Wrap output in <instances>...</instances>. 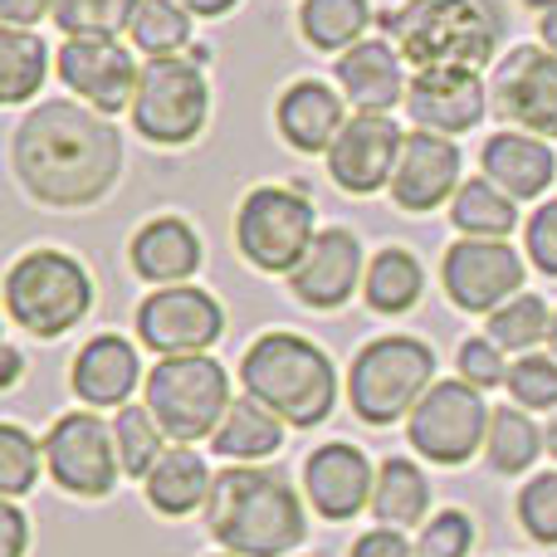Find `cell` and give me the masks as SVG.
<instances>
[{
    "instance_id": "1",
    "label": "cell",
    "mask_w": 557,
    "mask_h": 557,
    "mask_svg": "<svg viewBox=\"0 0 557 557\" xmlns=\"http://www.w3.org/2000/svg\"><path fill=\"white\" fill-rule=\"evenodd\" d=\"M10 172L20 191L49 211H88L123 176V137L113 117L74 98H45L10 137Z\"/></svg>"
},
{
    "instance_id": "2",
    "label": "cell",
    "mask_w": 557,
    "mask_h": 557,
    "mask_svg": "<svg viewBox=\"0 0 557 557\" xmlns=\"http://www.w3.org/2000/svg\"><path fill=\"white\" fill-rule=\"evenodd\" d=\"M201 519L221 553L235 557H288L308 539V499L270 465L215 470Z\"/></svg>"
},
{
    "instance_id": "3",
    "label": "cell",
    "mask_w": 557,
    "mask_h": 557,
    "mask_svg": "<svg viewBox=\"0 0 557 557\" xmlns=\"http://www.w3.org/2000/svg\"><path fill=\"white\" fill-rule=\"evenodd\" d=\"M382 29L411 74L421 69H480L499 64L509 39V5L504 0H406L386 10Z\"/></svg>"
},
{
    "instance_id": "4",
    "label": "cell",
    "mask_w": 557,
    "mask_h": 557,
    "mask_svg": "<svg viewBox=\"0 0 557 557\" xmlns=\"http://www.w3.org/2000/svg\"><path fill=\"white\" fill-rule=\"evenodd\" d=\"M240 386L260 406H270L284 425L313 431L337 406V367L313 337L270 327L240 357Z\"/></svg>"
},
{
    "instance_id": "5",
    "label": "cell",
    "mask_w": 557,
    "mask_h": 557,
    "mask_svg": "<svg viewBox=\"0 0 557 557\" xmlns=\"http://www.w3.org/2000/svg\"><path fill=\"white\" fill-rule=\"evenodd\" d=\"M5 313L20 333L54 343L69 337L88 313H94V274L84 270V260L69 250H25L20 260H10L5 270Z\"/></svg>"
},
{
    "instance_id": "6",
    "label": "cell",
    "mask_w": 557,
    "mask_h": 557,
    "mask_svg": "<svg viewBox=\"0 0 557 557\" xmlns=\"http://www.w3.org/2000/svg\"><path fill=\"white\" fill-rule=\"evenodd\" d=\"M435 386V347L416 333H386L357 347L347 367V406L362 425H392Z\"/></svg>"
},
{
    "instance_id": "7",
    "label": "cell",
    "mask_w": 557,
    "mask_h": 557,
    "mask_svg": "<svg viewBox=\"0 0 557 557\" xmlns=\"http://www.w3.org/2000/svg\"><path fill=\"white\" fill-rule=\"evenodd\" d=\"M143 406L157 416L166 441L196 445L221 431L225 411L235 406V386L225 362H215L211 352L157 357V367L143 382Z\"/></svg>"
},
{
    "instance_id": "8",
    "label": "cell",
    "mask_w": 557,
    "mask_h": 557,
    "mask_svg": "<svg viewBox=\"0 0 557 557\" xmlns=\"http://www.w3.org/2000/svg\"><path fill=\"white\" fill-rule=\"evenodd\" d=\"M318 206L304 186L270 182L245 191V201L235 206V250L250 270L260 274H294L304 264V255L318 240Z\"/></svg>"
},
{
    "instance_id": "9",
    "label": "cell",
    "mask_w": 557,
    "mask_h": 557,
    "mask_svg": "<svg viewBox=\"0 0 557 557\" xmlns=\"http://www.w3.org/2000/svg\"><path fill=\"white\" fill-rule=\"evenodd\" d=\"M133 133L152 147H191L211 123V78L201 54L147 59L133 98Z\"/></svg>"
},
{
    "instance_id": "10",
    "label": "cell",
    "mask_w": 557,
    "mask_h": 557,
    "mask_svg": "<svg viewBox=\"0 0 557 557\" xmlns=\"http://www.w3.org/2000/svg\"><path fill=\"white\" fill-rule=\"evenodd\" d=\"M490 416L494 406L484 401L480 386H470L465 376H441L431 392L421 396L411 416H406V441L416 455H425L431 465H455L474 460L490 441Z\"/></svg>"
},
{
    "instance_id": "11",
    "label": "cell",
    "mask_w": 557,
    "mask_h": 557,
    "mask_svg": "<svg viewBox=\"0 0 557 557\" xmlns=\"http://www.w3.org/2000/svg\"><path fill=\"white\" fill-rule=\"evenodd\" d=\"M45 470L74 499H108L123 480L113 421L88 406L54 416V425L45 431Z\"/></svg>"
},
{
    "instance_id": "12",
    "label": "cell",
    "mask_w": 557,
    "mask_h": 557,
    "mask_svg": "<svg viewBox=\"0 0 557 557\" xmlns=\"http://www.w3.org/2000/svg\"><path fill=\"white\" fill-rule=\"evenodd\" d=\"M133 327L147 352L191 357V352H211L225 337V308L211 288L172 284V288H152V294L137 304Z\"/></svg>"
},
{
    "instance_id": "13",
    "label": "cell",
    "mask_w": 557,
    "mask_h": 557,
    "mask_svg": "<svg viewBox=\"0 0 557 557\" xmlns=\"http://www.w3.org/2000/svg\"><path fill=\"white\" fill-rule=\"evenodd\" d=\"M54 74L64 78L69 94H78V103H88L94 113H133L137 84H143V64L137 49L123 45L117 35H84L64 39L54 54Z\"/></svg>"
},
{
    "instance_id": "14",
    "label": "cell",
    "mask_w": 557,
    "mask_h": 557,
    "mask_svg": "<svg viewBox=\"0 0 557 557\" xmlns=\"http://www.w3.org/2000/svg\"><path fill=\"white\" fill-rule=\"evenodd\" d=\"M490 103L504 127L557 143V54L548 45H513L490 78Z\"/></svg>"
},
{
    "instance_id": "15",
    "label": "cell",
    "mask_w": 557,
    "mask_h": 557,
    "mask_svg": "<svg viewBox=\"0 0 557 557\" xmlns=\"http://www.w3.org/2000/svg\"><path fill=\"white\" fill-rule=\"evenodd\" d=\"M529 278V255H519L509 240H455L441 255V288L460 313H484L504 308L523 294Z\"/></svg>"
},
{
    "instance_id": "16",
    "label": "cell",
    "mask_w": 557,
    "mask_h": 557,
    "mask_svg": "<svg viewBox=\"0 0 557 557\" xmlns=\"http://www.w3.org/2000/svg\"><path fill=\"white\" fill-rule=\"evenodd\" d=\"M406 127L386 113H352L337 143L327 147V176L347 196H376L392 186V172L401 162Z\"/></svg>"
},
{
    "instance_id": "17",
    "label": "cell",
    "mask_w": 557,
    "mask_h": 557,
    "mask_svg": "<svg viewBox=\"0 0 557 557\" xmlns=\"http://www.w3.org/2000/svg\"><path fill=\"white\" fill-rule=\"evenodd\" d=\"M494 113L490 78L480 69H421L406 88V117L421 133L465 137Z\"/></svg>"
},
{
    "instance_id": "18",
    "label": "cell",
    "mask_w": 557,
    "mask_h": 557,
    "mask_svg": "<svg viewBox=\"0 0 557 557\" xmlns=\"http://www.w3.org/2000/svg\"><path fill=\"white\" fill-rule=\"evenodd\" d=\"M465 186V157L455 147V137L441 133H421L411 127L401 147V162L392 172V206L406 215H431L441 206L455 201V191Z\"/></svg>"
},
{
    "instance_id": "19",
    "label": "cell",
    "mask_w": 557,
    "mask_h": 557,
    "mask_svg": "<svg viewBox=\"0 0 557 557\" xmlns=\"http://www.w3.org/2000/svg\"><path fill=\"white\" fill-rule=\"evenodd\" d=\"M376 470L362 445L352 441H323L304 460V499L313 504L318 519L352 523L362 509H372Z\"/></svg>"
},
{
    "instance_id": "20",
    "label": "cell",
    "mask_w": 557,
    "mask_h": 557,
    "mask_svg": "<svg viewBox=\"0 0 557 557\" xmlns=\"http://www.w3.org/2000/svg\"><path fill=\"white\" fill-rule=\"evenodd\" d=\"M362 278H367L362 240L347 225H323L313 250L304 255V264L284 284L294 294V304L313 308V313H337L352 294H362Z\"/></svg>"
},
{
    "instance_id": "21",
    "label": "cell",
    "mask_w": 557,
    "mask_h": 557,
    "mask_svg": "<svg viewBox=\"0 0 557 557\" xmlns=\"http://www.w3.org/2000/svg\"><path fill=\"white\" fill-rule=\"evenodd\" d=\"M147 382L143 357L127 337L117 333H98L69 362V392L78 396V406L88 411H123L133 406V392Z\"/></svg>"
},
{
    "instance_id": "22",
    "label": "cell",
    "mask_w": 557,
    "mask_h": 557,
    "mask_svg": "<svg viewBox=\"0 0 557 557\" xmlns=\"http://www.w3.org/2000/svg\"><path fill=\"white\" fill-rule=\"evenodd\" d=\"M337 94L347 98L352 113H386L406 108V88H411V64L401 59V49L392 39H362L347 54H337L333 64Z\"/></svg>"
},
{
    "instance_id": "23",
    "label": "cell",
    "mask_w": 557,
    "mask_h": 557,
    "mask_svg": "<svg viewBox=\"0 0 557 557\" xmlns=\"http://www.w3.org/2000/svg\"><path fill=\"white\" fill-rule=\"evenodd\" d=\"M352 108L323 78H294L274 103V127L294 152L304 157H327V147L337 143V133L347 127Z\"/></svg>"
},
{
    "instance_id": "24",
    "label": "cell",
    "mask_w": 557,
    "mask_h": 557,
    "mask_svg": "<svg viewBox=\"0 0 557 557\" xmlns=\"http://www.w3.org/2000/svg\"><path fill=\"white\" fill-rule=\"evenodd\" d=\"M127 260H133V274L152 288H172V284H191L196 270L206 260V245L196 235L191 221L182 215H152L133 231L127 240Z\"/></svg>"
},
{
    "instance_id": "25",
    "label": "cell",
    "mask_w": 557,
    "mask_h": 557,
    "mask_svg": "<svg viewBox=\"0 0 557 557\" xmlns=\"http://www.w3.org/2000/svg\"><path fill=\"white\" fill-rule=\"evenodd\" d=\"M480 172L499 191H509L513 201H548L557 157H553V143H543V137L519 133V127H499L480 147Z\"/></svg>"
},
{
    "instance_id": "26",
    "label": "cell",
    "mask_w": 557,
    "mask_h": 557,
    "mask_svg": "<svg viewBox=\"0 0 557 557\" xmlns=\"http://www.w3.org/2000/svg\"><path fill=\"white\" fill-rule=\"evenodd\" d=\"M211 484H215V470L196 445H166V455L143 480V499H147V509L162 513V519H186V513L206 509Z\"/></svg>"
},
{
    "instance_id": "27",
    "label": "cell",
    "mask_w": 557,
    "mask_h": 557,
    "mask_svg": "<svg viewBox=\"0 0 557 557\" xmlns=\"http://www.w3.org/2000/svg\"><path fill=\"white\" fill-rule=\"evenodd\" d=\"M284 435H288V425L278 421L270 406H260L255 396H235L221 431L211 435V455L225 465H264L270 455H278Z\"/></svg>"
},
{
    "instance_id": "28",
    "label": "cell",
    "mask_w": 557,
    "mask_h": 557,
    "mask_svg": "<svg viewBox=\"0 0 557 557\" xmlns=\"http://www.w3.org/2000/svg\"><path fill=\"white\" fill-rule=\"evenodd\" d=\"M421 294H425V264L416 250H406V245H382L376 255H367L362 298L372 313L401 318L421 304Z\"/></svg>"
},
{
    "instance_id": "29",
    "label": "cell",
    "mask_w": 557,
    "mask_h": 557,
    "mask_svg": "<svg viewBox=\"0 0 557 557\" xmlns=\"http://www.w3.org/2000/svg\"><path fill=\"white\" fill-rule=\"evenodd\" d=\"M372 513L382 529H425L431 519V480L416 460L406 455H386L376 465V490H372Z\"/></svg>"
},
{
    "instance_id": "30",
    "label": "cell",
    "mask_w": 557,
    "mask_h": 557,
    "mask_svg": "<svg viewBox=\"0 0 557 557\" xmlns=\"http://www.w3.org/2000/svg\"><path fill=\"white\" fill-rule=\"evenodd\" d=\"M372 29V0H298V35L318 54H347Z\"/></svg>"
},
{
    "instance_id": "31",
    "label": "cell",
    "mask_w": 557,
    "mask_h": 557,
    "mask_svg": "<svg viewBox=\"0 0 557 557\" xmlns=\"http://www.w3.org/2000/svg\"><path fill=\"white\" fill-rule=\"evenodd\" d=\"M450 225L465 240H509L519 231V201L490 182V176H470L450 201Z\"/></svg>"
},
{
    "instance_id": "32",
    "label": "cell",
    "mask_w": 557,
    "mask_h": 557,
    "mask_svg": "<svg viewBox=\"0 0 557 557\" xmlns=\"http://www.w3.org/2000/svg\"><path fill=\"white\" fill-rule=\"evenodd\" d=\"M543 445H548V431L533 421V411H523V406H494L490 441H484L494 474H529L539 465Z\"/></svg>"
},
{
    "instance_id": "33",
    "label": "cell",
    "mask_w": 557,
    "mask_h": 557,
    "mask_svg": "<svg viewBox=\"0 0 557 557\" xmlns=\"http://www.w3.org/2000/svg\"><path fill=\"white\" fill-rule=\"evenodd\" d=\"M49 45L35 29H0V103L20 108L39 98L49 78Z\"/></svg>"
},
{
    "instance_id": "34",
    "label": "cell",
    "mask_w": 557,
    "mask_h": 557,
    "mask_svg": "<svg viewBox=\"0 0 557 557\" xmlns=\"http://www.w3.org/2000/svg\"><path fill=\"white\" fill-rule=\"evenodd\" d=\"M127 39H133V49L147 59H176L191 49L196 15L186 5H176V0H143L133 25H127Z\"/></svg>"
},
{
    "instance_id": "35",
    "label": "cell",
    "mask_w": 557,
    "mask_h": 557,
    "mask_svg": "<svg viewBox=\"0 0 557 557\" xmlns=\"http://www.w3.org/2000/svg\"><path fill=\"white\" fill-rule=\"evenodd\" d=\"M113 441H117V460H123L127 480H147L152 465L166 455V431L157 425V416L137 401L113 416Z\"/></svg>"
},
{
    "instance_id": "36",
    "label": "cell",
    "mask_w": 557,
    "mask_h": 557,
    "mask_svg": "<svg viewBox=\"0 0 557 557\" xmlns=\"http://www.w3.org/2000/svg\"><path fill=\"white\" fill-rule=\"evenodd\" d=\"M548 327H553V313H548V298L529 294L523 288L519 298H509L504 308H494L490 313V333L494 343L504 347V352H539V343H548Z\"/></svg>"
},
{
    "instance_id": "37",
    "label": "cell",
    "mask_w": 557,
    "mask_h": 557,
    "mask_svg": "<svg viewBox=\"0 0 557 557\" xmlns=\"http://www.w3.org/2000/svg\"><path fill=\"white\" fill-rule=\"evenodd\" d=\"M39 470H45V441H35L20 421H5L0 425V494L25 499L39 484Z\"/></svg>"
},
{
    "instance_id": "38",
    "label": "cell",
    "mask_w": 557,
    "mask_h": 557,
    "mask_svg": "<svg viewBox=\"0 0 557 557\" xmlns=\"http://www.w3.org/2000/svg\"><path fill=\"white\" fill-rule=\"evenodd\" d=\"M143 0H54V25L64 29V39L84 35H123L133 25Z\"/></svg>"
},
{
    "instance_id": "39",
    "label": "cell",
    "mask_w": 557,
    "mask_h": 557,
    "mask_svg": "<svg viewBox=\"0 0 557 557\" xmlns=\"http://www.w3.org/2000/svg\"><path fill=\"white\" fill-rule=\"evenodd\" d=\"M509 396L523 411H557V357L553 352H523L509 362Z\"/></svg>"
},
{
    "instance_id": "40",
    "label": "cell",
    "mask_w": 557,
    "mask_h": 557,
    "mask_svg": "<svg viewBox=\"0 0 557 557\" xmlns=\"http://www.w3.org/2000/svg\"><path fill=\"white\" fill-rule=\"evenodd\" d=\"M513 519L533 543L557 548V470H543L523 484L519 499H513Z\"/></svg>"
},
{
    "instance_id": "41",
    "label": "cell",
    "mask_w": 557,
    "mask_h": 557,
    "mask_svg": "<svg viewBox=\"0 0 557 557\" xmlns=\"http://www.w3.org/2000/svg\"><path fill=\"white\" fill-rule=\"evenodd\" d=\"M474 539H480V529H474V519L465 509H435L425 519L411 557H470Z\"/></svg>"
},
{
    "instance_id": "42",
    "label": "cell",
    "mask_w": 557,
    "mask_h": 557,
    "mask_svg": "<svg viewBox=\"0 0 557 557\" xmlns=\"http://www.w3.org/2000/svg\"><path fill=\"white\" fill-rule=\"evenodd\" d=\"M523 255L539 274L557 278V196L533 206V215H523Z\"/></svg>"
},
{
    "instance_id": "43",
    "label": "cell",
    "mask_w": 557,
    "mask_h": 557,
    "mask_svg": "<svg viewBox=\"0 0 557 557\" xmlns=\"http://www.w3.org/2000/svg\"><path fill=\"white\" fill-rule=\"evenodd\" d=\"M455 367L470 386L490 392V386H504L509 382V362H504V347L494 337H465L460 352H455Z\"/></svg>"
},
{
    "instance_id": "44",
    "label": "cell",
    "mask_w": 557,
    "mask_h": 557,
    "mask_svg": "<svg viewBox=\"0 0 557 557\" xmlns=\"http://www.w3.org/2000/svg\"><path fill=\"white\" fill-rule=\"evenodd\" d=\"M411 553H416V543L401 529H382V523L357 533L352 548H347V557H411Z\"/></svg>"
},
{
    "instance_id": "45",
    "label": "cell",
    "mask_w": 557,
    "mask_h": 557,
    "mask_svg": "<svg viewBox=\"0 0 557 557\" xmlns=\"http://www.w3.org/2000/svg\"><path fill=\"white\" fill-rule=\"evenodd\" d=\"M29 548V519L20 509V499L0 504V557H25Z\"/></svg>"
},
{
    "instance_id": "46",
    "label": "cell",
    "mask_w": 557,
    "mask_h": 557,
    "mask_svg": "<svg viewBox=\"0 0 557 557\" xmlns=\"http://www.w3.org/2000/svg\"><path fill=\"white\" fill-rule=\"evenodd\" d=\"M39 20H54V0H0V25L5 29H29Z\"/></svg>"
},
{
    "instance_id": "47",
    "label": "cell",
    "mask_w": 557,
    "mask_h": 557,
    "mask_svg": "<svg viewBox=\"0 0 557 557\" xmlns=\"http://www.w3.org/2000/svg\"><path fill=\"white\" fill-rule=\"evenodd\" d=\"M176 5H186L196 20H221V15H231V10H240L245 0H176Z\"/></svg>"
},
{
    "instance_id": "48",
    "label": "cell",
    "mask_w": 557,
    "mask_h": 557,
    "mask_svg": "<svg viewBox=\"0 0 557 557\" xmlns=\"http://www.w3.org/2000/svg\"><path fill=\"white\" fill-rule=\"evenodd\" d=\"M0 362H5V372H0V386H20V376H25V357H20V347L15 343H5L0 347Z\"/></svg>"
},
{
    "instance_id": "49",
    "label": "cell",
    "mask_w": 557,
    "mask_h": 557,
    "mask_svg": "<svg viewBox=\"0 0 557 557\" xmlns=\"http://www.w3.org/2000/svg\"><path fill=\"white\" fill-rule=\"evenodd\" d=\"M539 45H548L553 54H557V0L539 15Z\"/></svg>"
},
{
    "instance_id": "50",
    "label": "cell",
    "mask_w": 557,
    "mask_h": 557,
    "mask_svg": "<svg viewBox=\"0 0 557 557\" xmlns=\"http://www.w3.org/2000/svg\"><path fill=\"white\" fill-rule=\"evenodd\" d=\"M548 455H553V460H557V416H553V421H548Z\"/></svg>"
},
{
    "instance_id": "51",
    "label": "cell",
    "mask_w": 557,
    "mask_h": 557,
    "mask_svg": "<svg viewBox=\"0 0 557 557\" xmlns=\"http://www.w3.org/2000/svg\"><path fill=\"white\" fill-rule=\"evenodd\" d=\"M548 352L557 357V308H553V327H548Z\"/></svg>"
},
{
    "instance_id": "52",
    "label": "cell",
    "mask_w": 557,
    "mask_h": 557,
    "mask_svg": "<svg viewBox=\"0 0 557 557\" xmlns=\"http://www.w3.org/2000/svg\"><path fill=\"white\" fill-rule=\"evenodd\" d=\"M523 5H529V10H533V15H543V10H548V5H553V0H523Z\"/></svg>"
},
{
    "instance_id": "53",
    "label": "cell",
    "mask_w": 557,
    "mask_h": 557,
    "mask_svg": "<svg viewBox=\"0 0 557 557\" xmlns=\"http://www.w3.org/2000/svg\"><path fill=\"white\" fill-rule=\"evenodd\" d=\"M211 557H235V553H211Z\"/></svg>"
}]
</instances>
